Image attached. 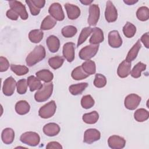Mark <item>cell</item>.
Segmentation results:
<instances>
[{
  "mask_svg": "<svg viewBox=\"0 0 149 149\" xmlns=\"http://www.w3.org/2000/svg\"><path fill=\"white\" fill-rule=\"evenodd\" d=\"M98 48L99 44H90L86 45L79 51V58L83 60H90L96 55Z\"/></svg>",
  "mask_w": 149,
  "mask_h": 149,
  "instance_id": "cell-4",
  "label": "cell"
},
{
  "mask_svg": "<svg viewBox=\"0 0 149 149\" xmlns=\"http://www.w3.org/2000/svg\"><path fill=\"white\" fill-rule=\"evenodd\" d=\"M46 148L47 149H51V148H58V149H62V146L56 141H51L47 144Z\"/></svg>",
  "mask_w": 149,
  "mask_h": 149,
  "instance_id": "cell-47",
  "label": "cell"
},
{
  "mask_svg": "<svg viewBox=\"0 0 149 149\" xmlns=\"http://www.w3.org/2000/svg\"><path fill=\"white\" fill-rule=\"evenodd\" d=\"M27 82L25 79H20L16 83L17 92L19 94H24L26 93L27 89Z\"/></svg>",
  "mask_w": 149,
  "mask_h": 149,
  "instance_id": "cell-42",
  "label": "cell"
},
{
  "mask_svg": "<svg viewBox=\"0 0 149 149\" xmlns=\"http://www.w3.org/2000/svg\"><path fill=\"white\" fill-rule=\"evenodd\" d=\"M98 119L99 114L95 111L90 113H84L82 117V119L84 122L87 124H94L98 121Z\"/></svg>",
  "mask_w": 149,
  "mask_h": 149,
  "instance_id": "cell-29",
  "label": "cell"
},
{
  "mask_svg": "<svg viewBox=\"0 0 149 149\" xmlns=\"http://www.w3.org/2000/svg\"><path fill=\"white\" fill-rule=\"evenodd\" d=\"M123 2L128 5H132L137 3L138 2V1L137 0H136V1H135V0H124Z\"/></svg>",
  "mask_w": 149,
  "mask_h": 149,
  "instance_id": "cell-49",
  "label": "cell"
},
{
  "mask_svg": "<svg viewBox=\"0 0 149 149\" xmlns=\"http://www.w3.org/2000/svg\"><path fill=\"white\" fill-rule=\"evenodd\" d=\"M10 69L17 76L24 75L27 74L29 71V68L26 66L14 64H12L10 65Z\"/></svg>",
  "mask_w": 149,
  "mask_h": 149,
  "instance_id": "cell-38",
  "label": "cell"
},
{
  "mask_svg": "<svg viewBox=\"0 0 149 149\" xmlns=\"http://www.w3.org/2000/svg\"><path fill=\"white\" fill-rule=\"evenodd\" d=\"M108 144L109 147L112 149H121L125 147L126 140L119 136L113 135L108 138Z\"/></svg>",
  "mask_w": 149,
  "mask_h": 149,
  "instance_id": "cell-13",
  "label": "cell"
},
{
  "mask_svg": "<svg viewBox=\"0 0 149 149\" xmlns=\"http://www.w3.org/2000/svg\"><path fill=\"white\" fill-rule=\"evenodd\" d=\"M56 105L54 100L45 104L41 107L38 111L39 116L44 119H48L52 117L55 113Z\"/></svg>",
  "mask_w": 149,
  "mask_h": 149,
  "instance_id": "cell-5",
  "label": "cell"
},
{
  "mask_svg": "<svg viewBox=\"0 0 149 149\" xmlns=\"http://www.w3.org/2000/svg\"><path fill=\"white\" fill-rule=\"evenodd\" d=\"M146 65L141 62H138L130 72L131 76L134 78H139L141 76V73L143 71L146 69Z\"/></svg>",
  "mask_w": 149,
  "mask_h": 149,
  "instance_id": "cell-34",
  "label": "cell"
},
{
  "mask_svg": "<svg viewBox=\"0 0 149 149\" xmlns=\"http://www.w3.org/2000/svg\"><path fill=\"white\" fill-rule=\"evenodd\" d=\"M87 86L88 83L86 82L80 83L76 84H72L69 86V90L72 95H77L79 94H81Z\"/></svg>",
  "mask_w": 149,
  "mask_h": 149,
  "instance_id": "cell-27",
  "label": "cell"
},
{
  "mask_svg": "<svg viewBox=\"0 0 149 149\" xmlns=\"http://www.w3.org/2000/svg\"><path fill=\"white\" fill-rule=\"evenodd\" d=\"M100 137L101 133L100 131L96 129H88L84 132L83 141L87 144H90L100 140Z\"/></svg>",
  "mask_w": 149,
  "mask_h": 149,
  "instance_id": "cell-11",
  "label": "cell"
},
{
  "mask_svg": "<svg viewBox=\"0 0 149 149\" xmlns=\"http://www.w3.org/2000/svg\"><path fill=\"white\" fill-rule=\"evenodd\" d=\"M46 52L45 48L42 45L36 46L34 49L27 56L26 64L29 66H33L40 62L45 57Z\"/></svg>",
  "mask_w": 149,
  "mask_h": 149,
  "instance_id": "cell-1",
  "label": "cell"
},
{
  "mask_svg": "<svg viewBox=\"0 0 149 149\" xmlns=\"http://www.w3.org/2000/svg\"><path fill=\"white\" fill-rule=\"evenodd\" d=\"M6 15L9 19L12 20H17L19 17V15L15 11H14L11 9L7 10Z\"/></svg>",
  "mask_w": 149,
  "mask_h": 149,
  "instance_id": "cell-45",
  "label": "cell"
},
{
  "mask_svg": "<svg viewBox=\"0 0 149 149\" xmlns=\"http://www.w3.org/2000/svg\"><path fill=\"white\" fill-rule=\"evenodd\" d=\"M30 109L29 104L25 100H20L15 105V111L16 113L20 115L27 113Z\"/></svg>",
  "mask_w": 149,
  "mask_h": 149,
  "instance_id": "cell-23",
  "label": "cell"
},
{
  "mask_svg": "<svg viewBox=\"0 0 149 149\" xmlns=\"http://www.w3.org/2000/svg\"><path fill=\"white\" fill-rule=\"evenodd\" d=\"M56 24V20L54 19L51 16H47L42 20L40 29L41 30H48L52 29Z\"/></svg>",
  "mask_w": 149,
  "mask_h": 149,
  "instance_id": "cell-26",
  "label": "cell"
},
{
  "mask_svg": "<svg viewBox=\"0 0 149 149\" xmlns=\"http://www.w3.org/2000/svg\"><path fill=\"white\" fill-rule=\"evenodd\" d=\"M9 5L10 9L15 11L22 20H26L28 19L29 15L26 7L21 2L17 1H9Z\"/></svg>",
  "mask_w": 149,
  "mask_h": 149,
  "instance_id": "cell-6",
  "label": "cell"
},
{
  "mask_svg": "<svg viewBox=\"0 0 149 149\" xmlns=\"http://www.w3.org/2000/svg\"><path fill=\"white\" fill-rule=\"evenodd\" d=\"M123 33L127 38H132L136 33V27L132 23L127 22L123 27Z\"/></svg>",
  "mask_w": 149,
  "mask_h": 149,
  "instance_id": "cell-33",
  "label": "cell"
},
{
  "mask_svg": "<svg viewBox=\"0 0 149 149\" xmlns=\"http://www.w3.org/2000/svg\"><path fill=\"white\" fill-rule=\"evenodd\" d=\"M44 33L39 29L31 30L29 33V38L33 43H38L43 38Z\"/></svg>",
  "mask_w": 149,
  "mask_h": 149,
  "instance_id": "cell-28",
  "label": "cell"
},
{
  "mask_svg": "<svg viewBox=\"0 0 149 149\" xmlns=\"http://www.w3.org/2000/svg\"><path fill=\"white\" fill-rule=\"evenodd\" d=\"M140 41H141L144 46L147 48H148L149 47V34L148 32H147L143 34V36L141 37L140 38Z\"/></svg>",
  "mask_w": 149,
  "mask_h": 149,
  "instance_id": "cell-46",
  "label": "cell"
},
{
  "mask_svg": "<svg viewBox=\"0 0 149 149\" xmlns=\"http://www.w3.org/2000/svg\"><path fill=\"white\" fill-rule=\"evenodd\" d=\"M53 91L52 83H45L34 94V99L37 102H41L47 101L51 96Z\"/></svg>",
  "mask_w": 149,
  "mask_h": 149,
  "instance_id": "cell-2",
  "label": "cell"
},
{
  "mask_svg": "<svg viewBox=\"0 0 149 149\" xmlns=\"http://www.w3.org/2000/svg\"><path fill=\"white\" fill-rule=\"evenodd\" d=\"M100 15V10L98 5H91L89 8V15L88 17V23L90 26H94L97 24Z\"/></svg>",
  "mask_w": 149,
  "mask_h": 149,
  "instance_id": "cell-10",
  "label": "cell"
},
{
  "mask_svg": "<svg viewBox=\"0 0 149 149\" xmlns=\"http://www.w3.org/2000/svg\"><path fill=\"white\" fill-rule=\"evenodd\" d=\"M72 77L76 80H80L88 77L89 74H87L82 69L81 66L74 68L71 73Z\"/></svg>",
  "mask_w": 149,
  "mask_h": 149,
  "instance_id": "cell-30",
  "label": "cell"
},
{
  "mask_svg": "<svg viewBox=\"0 0 149 149\" xmlns=\"http://www.w3.org/2000/svg\"><path fill=\"white\" fill-rule=\"evenodd\" d=\"M104 40V33L99 27L93 28L92 35L89 40V42L91 44H99Z\"/></svg>",
  "mask_w": 149,
  "mask_h": 149,
  "instance_id": "cell-18",
  "label": "cell"
},
{
  "mask_svg": "<svg viewBox=\"0 0 149 149\" xmlns=\"http://www.w3.org/2000/svg\"><path fill=\"white\" fill-rule=\"evenodd\" d=\"M107 84V79L105 76L100 73H97L94 80V85L97 88H102Z\"/></svg>",
  "mask_w": 149,
  "mask_h": 149,
  "instance_id": "cell-41",
  "label": "cell"
},
{
  "mask_svg": "<svg viewBox=\"0 0 149 149\" xmlns=\"http://www.w3.org/2000/svg\"><path fill=\"white\" fill-rule=\"evenodd\" d=\"M108 44L112 48H119L122 44V40L117 30L111 31L108 34Z\"/></svg>",
  "mask_w": 149,
  "mask_h": 149,
  "instance_id": "cell-15",
  "label": "cell"
},
{
  "mask_svg": "<svg viewBox=\"0 0 149 149\" xmlns=\"http://www.w3.org/2000/svg\"><path fill=\"white\" fill-rule=\"evenodd\" d=\"M95 101L90 95H84L81 100V107L84 109H89L94 106Z\"/></svg>",
  "mask_w": 149,
  "mask_h": 149,
  "instance_id": "cell-40",
  "label": "cell"
},
{
  "mask_svg": "<svg viewBox=\"0 0 149 149\" xmlns=\"http://www.w3.org/2000/svg\"><path fill=\"white\" fill-rule=\"evenodd\" d=\"M26 3L29 6L30 12L32 15L33 16H37L38 15L40 12V9L37 8L30 0H26Z\"/></svg>",
  "mask_w": 149,
  "mask_h": 149,
  "instance_id": "cell-43",
  "label": "cell"
},
{
  "mask_svg": "<svg viewBox=\"0 0 149 149\" xmlns=\"http://www.w3.org/2000/svg\"><path fill=\"white\" fill-rule=\"evenodd\" d=\"M74 44L72 42L65 43L63 46V56L69 62H72L74 59Z\"/></svg>",
  "mask_w": 149,
  "mask_h": 149,
  "instance_id": "cell-14",
  "label": "cell"
},
{
  "mask_svg": "<svg viewBox=\"0 0 149 149\" xmlns=\"http://www.w3.org/2000/svg\"><path fill=\"white\" fill-rule=\"evenodd\" d=\"M62 34L63 37L66 38H71L73 37L77 31V30L76 27L69 25L65 26L62 29Z\"/></svg>",
  "mask_w": 149,
  "mask_h": 149,
  "instance_id": "cell-39",
  "label": "cell"
},
{
  "mask_svg": "<svg viewBox=\"0 0 149 149\" xmlns=\"http://www.w3.org/2000/svg\"><path fill=\"white\" fill-rule=\"evenodd\" d=\"M132 63L126 60L123 61L118 66L117 69V74L120 78H125L127 77L131 72Z\"/></svg>",
  "mask_w": 149,
  "mask_h": 149,
  "instance_id": "cell-16",
  "label": "cell"
},
{
  "mask_svg": "<svg viewBox=\"0 0 149 149\" xmlns=\"http://www.w3.org/2000/svg\"><path fill=\"white\" fill-rule=\"evenodd\" d=\"M64 62V59L60 56L51 57L48 59V64L53 69H57L62 66Z\"/></svg>",
  "mask_w": 149,
  "mask_h": 149,
  "instance_id": "cell-36",
  "label": "cell"
},
{
  "mask_svg": "<svg viewBox=\"0 0 149 149\" xmlns=\"http://www.w3.org/2000/svg\"><path fill=\"white\" fill-rule=\"evenodd\" d=\"M141 47V44L140 40L139 39L137 41V42L133 45L132 48L129 50V51L127 54L125 60L130 62L134 61L136 58L137 54L139 53V51Z\"/></svg>",
  "mask_w": 149,
  "mask_h": 149,
  "instance_id": "cell-21",
  "label": "cell"
},
{
  "mask_svg": "<svg viewBox=\"0 0 149 149\" xmlns=\"http://www.w3.org/2000/svg\"><path fill=\"white\" fill-rule=\"evenodd\" d=\"M16 86V81L12 76L6 78L3 81L2 86V91L3 94L6 96L12 95L14 93Z\"/></svg>",
  "mask_w": 149,
  "mask_h": 149,
  "instance_id": "cell-12",
  "label": "cell"
},
{
  "mask_svg": "<svg viewBox=\"0 0 149 149\" xmlns=\"http://www.w3.org/2000/svg\"><path fill=\"white\" fill-rule=\"evenodd\" d=\"M80 2L84 5H90L93 2V0H91V1H90V0H84V1H80Z\"/></svg>",
  "mask_w": 149,
  "mask_h": 149,
  "instance_id": "cell-50",
  "label": "cell"
},
{
  "mask_svg": "<svg viewBox=\"0 0 149 149\" xmlns=\"http://www.w3.org/2000/svg\"><path fill=\"white\" fill-rule=\"evenodd\" d=\"M141 98L136 94H130L126 97L124 105L126 108L129 110H134L139 105Z\"/></svg>",
  "mask_w": 149,
  "mask_h": 149,
  "instance_id": "cell-8",
  "label": "cell"
},
{
  "mask_svg": "<svg viewBox=\"0 0 149 149\" xmlns=\"http://www.w3.org/2000/svg\"><path fill=\"white\" fill-rule=\"evenodd\" d=\"M2 140L6 144H10L13 143L15 138L14 130L9 127L5 128L2 132L1 134Z\"/></svg>",
  "mask_w": 149,
  "mask_h": 149,
  "instance_id": "cell-22",
  "label": "cell"
},
{
  "mask_svg": "<svg viewBox=\"0 0 149 149\" xmlns=\"http://www.w3.org/2000/svg\"><path fill=\"white\" fill-rule=\"evenodd\" d=\"M65 8L66 10L68 17L69 19L74 20L79 17L80 15V9L77 6L67 3L65 4Z\"/></svg>",
  "mask_w": 149,
  "mask_h": 149,
  "instance_id": "cell-17",
  "label": "cell"
},
{
  "mask_svg": "<svg viewBox=\"0 0 149 149\" xmlns=\"http://www.w3.org/2000/svg\"><path fill=\"white\" fill-rule=\"evenodd\" d=\"M43 132L48 136L52 137L57 135L60 132L59 126L55 123H48L43 127Z\"/></svg>",
  "mask_w": 149,
  "mask_h": 149,
  "instance_id": "cell-20",
  "label": "cell"
},
{
  "mask_svg": "<svg viewBox=\"0 0 149 149\" xmlns=\"http://www.w3.org/2000/svg\"><path fill=\"white\" fill-rule=\"evenodd\" d=\"M137 19L142 22L146 21L149 18V9L147 6L140 7L136 12Z\"/></svg>",
  "mask_w": 149,
  "mask_h": 149,
  "instance_id": "cell-37",
  "label": "cell"
},
{
  "mask_svg": "<svg viewBox=\"0 0 149 149\" xmlns=\"http://www.w3.org/2000/svg\"><path fill=\"white\" fill-rule=\"evenodd\" d=\"M46 44L49 50L52 52H56L60 47V41L58 38L54 35L48 36L46 40Z\"/></svg>",
  "mask_w": 149,
  "mask_h": 149,
  "instance_id": "cell-19",
  "label": "cell"
},
{
  "mask_svg": "<svg viewBox=\"0 0 149 149\" xmlns=\"http://www.w3.org/2000/svg\"><path fill=\"white\" fill-rule=\"evenodd\" d=\"M27 82L30 91L31 92L37 90H39L42 86V84L41 83V80L34 76H30L28 77Z\"/></svg>",
  "mask_w": 149,
  "mask_h": 149,
  "instance_id": "cell-24",
  "label": "cell"
},
{
  "mask_svg": "<svg viewBox=\"0 0 149 149\" xmlns=\"http://www.w3.org/2000/svg\"><path fill=\"white\" fill-rule=\"evenodd\" d=\"M9 67V63L8 60L3 57H0V72H3L6 71Z\"/></svg>",
  "mask_w": 149,
  "mask_h": 149,
  "instance_id": "cell-44",
  "label": "cell"
},
{
  "mask_svg": "<svg viewBox=\"0 0 149 149\" xmlns=\"http://www.w3.org/2000/svg\"><path fill=\"white\" fill-rule=\"evenodd\" d=\"M105 17L106 20L109 22H114L118 18V11L113 3L108 1L106 4V8L105 11Z\"/></svg>",
  "mask_w": 149,
  "mask_h": 149,
  "instance_id": "cell-9",
  "label": "cell"
},
{
  "mask_svg": "<svg viewBox=\"0 0 149 149\" xmlns=\"http://www.w3.org/2000/svg\"><path fill=\"white\" fill-rule=\"evenodd\" d=\"M36 74L37 77L45 83L51 82L54 78L53 73L48 69H42L39 70L36 72Z\"/></svg>",
  "mask_w": 149,
  "mask_h": 149,
  "instance_id": "cell-25",
  "label": "cell"
},
{
  "mask_svg": "<svg viewBox=\"0 0 149 149\" xmlns=\"http://www.w3.org/2000/svg\"><path fill=\"white\" fill-rule=\"evenodd\" d=\"M31 1L39 9L43 8L45 3V1L44 0H32Z\"/></svg>",
  "mask_w": 149,
  "mask_h": 149,
  "instance_id": "cell-48",
  "label": "cell"
},
{
  "mask_svg": "<svg viewBox=\"0 0 149 149\" xmlns=\"http://www.w3.org/2000/svg\"><path fill=\"white\" fill-rule=\"evenodd\" d=\"M20 140L24 144L34 147L39 144L40 137L39 134L36 132H27L20 136Z\"/></svg>",
  "mask_w": 149,
  "mask_h": 149,
  "instance_id": "cell-3",
  "label": "cell"
},
{
  "mask_svg": "<svg viewBox=\"0 0 149 149\" xmlns=\"http://www.w3.org/2000/svg\"><path fill=\"white\" fill-rule=\"evenodd\" d=\"M149 117V112L144 108L138 109L134 113L135 120L139 122H143L147 120Z\"/></svg>",
  "mask_w": 149,
  "mask_h": 149,
  "instance_id": "cell-31",
  "label": "cell"
},
{
  "mask_svg": "<svg viewBox=\"0 0 149 149\" xmlns=\"http://www.w3.org/2000/svg\"><path fill=\"white\" fill-rule=\"evenodd\" d=\"M50 15L56 20L62 21L65 19V15L62 6L58 2L53 3L48 9Z\"/></svg>",
  "mask_w": 149,
  "mask_h": 149,
  "instance_id": "cell-7",
  "label": "cell"
},
{
  "mask_svg": "<svg viewBox=\"0 0 149 149\" xmlns=\"http://www.w3.org/2000/svg\"><path fill=\"white\" fill-rule=\"evenodd\" d=\"M92 33H93V28L90 27H86L83 28L78 38L77 46L79 47V45L82 44L87 40V38L90 36V34Z\"/></svg>",
  "mask_w": 149,
  "mask_h": 149,
  "instance_id": "cell-35",
  "label": "cell"
},
{
  "mask_svg": "<svg viewBox=\"0 0 149 149\" xmlns=\"http://www.w3.org/2000/svg\"><path fill=\"white\" fill-rule=\"evenodd\" d=\"M83 70L88 74H93L96 72V66L94 61L91 60H87L81 65Z\"/></svg>",
  "mask_w": 149,
  "mask_h": 149,
  "instance_id": "cell-32",
  "label": "cell"
}]
</instances>
